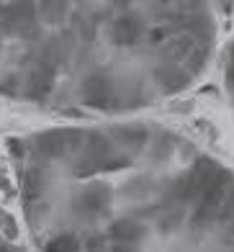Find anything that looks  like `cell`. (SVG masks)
I'll list each match as a JSON object with an SVG mask.
<instances>
[{"label": "cell", "mask_w": 234, "mask_h": 252, "mask_svg": "<svg viewBox=\"0 0 234 252\" xmlns=\"http://www.w3.org/2000/svg\"><path fill=\"white\" fill-rule=\"evenodd\" d=\"M108 234L116 239V242L134 245L136 239H142V237H144V226H142V224H136L134 219H119V221H113V224H111Z\"/></svg>", "instance_id": "obj_7"}, {"label": "cell", "mask_w": 234, "mask_h": 252, "mask_svg": "<svg viewBox=\"0 0 234 252\" xmlns=\"http://www.w3.org/2000/svg\"><path fill=\"white\" fill-rule=\"evenodd\" d=\"M129 165H132L129 157H113V159H103L100 170H119V167H129Z\"/></svg>", "instance_id": "obj_17"}, {"label": "cell", "mask_w": 234, "mask_h": 252, "mask_svg": "<svg viewBox=\"0 0 234 252\" xmlns=\"http://www.w3.org/2000/svg\"><path fill=\"white\" fill-rule=\"evenodd\" d=\"M116 139L126 147L139 150V147H144V142H147V129L144 126H116Z\"/></svg>", "instance_id": "obj_10"}, {"label": "cell", "mask_w": 234, "mask_h": 252, "mask_svg": "<svg viewBox=\"0 0 234 252\" xmlns=\"http://www.w3.org/2000/svg\"><path fill=\"white\" fill-rule=\"evenodd\" d=\"M216 162H211V159H198V162L191 167V173H188V178L193 180V186L198 188V193H203V188L208 186V183H211V178L216 175Z\"/></svg>", "instance_id": "obj_9"}, {"label": "cell", "mask_w": 234, "mask_h": 252, "mask_svg": "<svg viewBox=\"0 0 234 252\" xmlns=\"http://www.w3.org/2000/svg\"><path fill=\"white\" fill-rule=\"evenodd\" d=\"M232 186V173L229 170H224V167H219L216 170V175L211 178V183L203 188V193H201V201H198V209H196V224H206L208 219H214V216L219 214V206H221V201H224V196H227V188Z\"/></svg>", "instance_id": "obj_1"}, {"label": "cell", "mask_w": 234, "mask_h": 252, "mask_svg": "<svg viewBox=\"0 0 234 252\" xmlns=\"http://www.w3.org/2000/svg\"><path fill=\"white\" fill-rule=\"evenodd\" d=\"M39 10L49 24H57V21H62V16H65V3H41Z\"/></svg>", "instance_id": "obj_14"}, {"label": "cell", "mask_w": 234, "mask_h": 252, "mask_svg": "<svg viewBox=\"0 0 234 252\" xmlns=\"http://www.w3.org/2000/svg\"><path fill=\"white\" fill-rule=\"evenodd\" d=\"M77 239L72 234H60L57 239H52L49 245H46L44 252H77Z\"/></svg>", "instance_id": "obj_13"}, {"label": "cell", "mask_w": 234, "mask_h": 252, "mask_svg": "<svg viewBox=\"0 0 234 252\" xmlns=\"http://www.w3.org/2000/svg\"><path fill=\"white\" fill-rule=\"evenodd\" d=\"M111 206V190L108 186H90L85 193L80 196V209L88 214H103Z\"/></svg>", "instance_id": "obj_4"}, {"label": "cell", "mask_w": 234, "mask_h": 252, "mask_svg": "<svg viewBox=\"0 0 234 252\" xmlns=\"http://www.w3.org/2000/svg\"><path fill=\"white\" fill-rule=\"evenodd\" d=\"M216 219H221V221H229V219H234V188H232V190L227 193V196H224V201H221Z\"/></svg>", "instance_id": "obj_15"}, {"label": "cell", "mask_w": 234, "mask_h": 252, "mask_svg": "<svg viewBox=\"0 0 234 252\" xmlns=\"http://www.w3.org/2000/svg\"><path fill=\"white\" fill-rule=\"evenodd\" d=\"M111 252H136V250H134V245H126V242H116V247H113Z\"/></svg>", "instance_id": "obj_19"}, {"label": "cell", "mask_w": 234, "mask_h": 252, "mask_svg": "<svg viewBox=\"0 0 234 252\" xmlns=\"http://www.w3.org/2000/svg\"><path fill=\"white\" fill-rule=\"evenodd\" d=\"M229 83H232V88H234V64H232V70H229Z\"/></svg>", "instance_id": "obj_21"}, {"label": "cell", "mask_w": 234, "mask_h": 252, "mask_svg": "<svg viewBox=\"0 0 234 252\" xmlns=\"http://www.w3.org/2000/svg\"><path fill=\"white\" fill-rule=\"evenodd\" d=\"M0 252H18V250H13V247H8V245H3V247H0Z\"/></svg>", "instance_id": "obj_20"}, {"label": "cell", "mask_w": 234, "mask_h": 252, "mask_svg": "<svg viewBox=\"0 0 234 252\" xmlns=\"http://www.w3.org/2000/svg\"><path fill=\"white\" fill-rule=\"evenodd\" d=\"M178 224H180V211H165L160 216V229H165V232L175 229Z\"/></svg>", "instance_id": "obj_16"}, {"label": "cell", "mask_w": 234, "mask_h": 252, "mask_svg": "<svg viewBox=\"0 0 234 252\" xmlns=\"http://www.w3.org/2000/svg\"><path fill=\"white\" fill-rule=\"evenodd\" d=\"M229 229H232V234H234V221H232V226H229Z\"/></svg>", "instance_id": "obj_22"}, {"label": "cell", "mask_w": 234, "mask_h": 252, "mask_svg": "<svg viewBox=\"0 0 234 252\" xmlns=\"http://www.w3.org/2000/svg\"><path fill=\"white\" fill-rule=\"evenodd\" d=\"M36 150L44 157H60L67 150V139H65V131H46L36 139Z\"/></svg>", "instance_id": "obj_8"}, {"label": "cell", "mask_w": 234, "mask_h": 252, "mask_svg": "<svg viewBox=\"0 0 234 252\" xmlns=\"http://www.w3.org/2000/svg\"><path fill=\"white\" fill-rule=\"evenodd\" d=\"M111 83L106 75H90L85 83H83V100L93 108H106L111 103Z\"/></svg>", "instance_id": "obj_3"}, {"label": "cell", "mask_w": 234, "mask_h": 252, "mask_svg": "<svg viewBox=\"0 0 234 252\" xmlns=\"http://www.w3.org/2000/svg\"><path fill=\"white\" fill-rule=\"evenodd\" d=\"M88 252H100L103 250V237H90L88 242H85Z\"/></svg>", "instance_id": "obj_18"}, {"label": "cell", "mask_w": 234, "mask_h": 252, "mask_svg": "<svg viewBox=\"0 0 234 252\" xmlns=\"http://www.w3.org/2000/svg\"><path fill=\"white\" fill-rule=\"evenodd\" d=\"M108 152H111V142L103 134L93 131V134L85 136V157H93V159H100L103 162V159L108 157Z\"/></svg>", "instance_id": "obj_11"}, {"label": "cell", "mask_w": 234, "mask_h": 252, "mask_svg": "<svg viewBox=\"0 0 234 252\" xmlns=\"http://www.w3.org/2000/svg\"><path fill=\"white\" fill-rule=\"evenodd\" d=\"M54 70H57V67L46 64V62H41V60L36 62V67H33V72H31V80H29V88H31V95H33V98H44V95L52 90Z\"/></svg>", "instance_id": "obj_6"}, {"label": "cell", "mask_w": 234, "mask_h": 252, "mask_svg": "<svg viewBox=\"0 0 234 252\" xmlns=\"http://www.w3.org/2000/svg\"><path fill=\"white\" fill-rule=\"evenodd\" d=\"M0 18H3V26L8 31H18L21 36H33V18H36V10L31 3H18L13 8L0 10Z\"/></svg>", "instance_id": "obj_2"}, {"label": "cell", "mask_w": 234, "mask_h": 252, "mask_svg": "<svg viewBox=\"0 0 234 252\" xmlns=\"http://www.w3.org/2000/svg\"><path fill=\"white\" fill-rule=\"evenodd\" d=\"M157 80H160V83L165 85L167 90H178V88H183L185 83H188V77H185L180 70H172V67L157 70Z\"/></svg>", "instance_id": "obj_12"}, {"label": "cell", "mask_w": 234, "mask_h": 252, "mask_svg": "<svg viewBox=\"0 0 234 252\" xmlns=\"http://www.w3.org/2000/svg\"><path fill=\"white\" fill-rule=\"evenodd\" d=\"M139 33H142V21L134 18V16H124L113 24V41L119 44V47H132V44L139 39Z\"/></svg>", "instance_id": "obj_5"}]
</instances>
